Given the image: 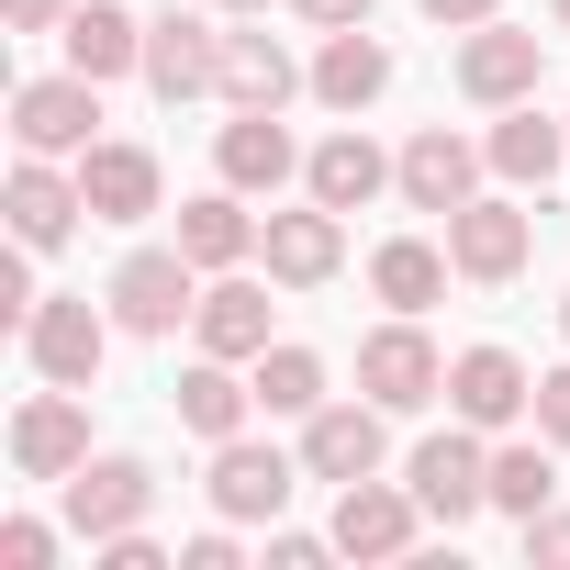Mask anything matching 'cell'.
<instances>
[{"mask_svg":"<svg viewBox=\"0 0 570 570\" xmlns=\"http://www.w3.org/2000/svg\"><path fill=\"white\" fill-rule=\"evenodd\" d=\"M101 303L124 336H179V314H202V268H190V246H135Z\"/></svg>","mask_w":570,"mask_h":570,"instance_id":"6da1fadb","label":"cell"},{"mask_svg":"<svg viewBox=\"0 0 570 570\" xmlns=\"http://www.w3.org/2000/svg\"><path fill=\"white\" fill-rule=\"evenodd\" d=\"M403 481H414V503H425L436 525H470V514L492 503V448H481V425H448V436H425V448L403 459Z\"/></svg>","mask_w":570,"mask_h":570,"instance_id":"7a4b0ae2","label":"cell"},{"mask_svg":"<svg viewBox=\"0 0 570 570\" xmlns=\"http://www.w3.org/2000/svg\"><path fill=\"white\" fill-rule=\"evenodd\" d=\"M90 124H101V79H23L12 90V146L23 157H90Z\"/></svg>","mask_w":570,"mask_h":570,"instance_id":"3957f363","label":"cell"},{"mask_svg":"<svg viewBox=\"0 0 570 570\" xmlns=\"http://www.w3.org/2000/svg\"><path fill=\"white\" fill-rule=\"evenodd\" d=\"M23 358H35L46 381L90 392V381H101V358H112V314H101L90 292H68V303H35V325H23Z\"/></svg>","mask_w":570,"mask_h":570,"instance_id":"277c9868","label":"cell"},{"mask_svg":"<svg viewBox=\"0 0 570 570\" xmlns=\"http://www.w3.org/2000/svg\"><path fill=\"white\" fill-rule=\"evenodd\" d=\"M414 525H425V503H414V481H336V559H403L414 548Z\"/></svg>","mask_w":570,"mask_h":570,"instance_id":"5b68a950","label":"cell"},{"mask_svg":"<svg viewBox=\"0 0 570 570\" xmlns=\"http://www.w3.org/2000/svg\"><path fill=\"white\" fill-rule=\"evenodd\" d=\"M57 492H68V525L101 548V537H135V525H146V503H157V470H146V459H79Z\"/></svg>","mask_w":570,"mask_h":570,"instance_id":"8992f818","label":"cell"},{"mask_svg":"<svg viewBox=\"0 0 570 570\" xmlns=\"http://www.w3.org/2000/svg\"><path fill=\"white\" fill-rule=\"evenodd\" d=\"M202 492H213V514H224V525H279V503H292V459L257 448V436H224Z\"/></svg>","mask_w":570,"mask_h":570,"instance_id":"52a82bcc","label":"cell"},{"mask_svg":"<svg viewBox=\"0 0 570 570\" xmlns=\"http://www.w3.org/2000/svg\"><path fill=\"white\" fill-rule=\"evenodd\" d=\"M358 392H370L381 414H414V403H436V392H448V358L414 336V314H403V325H381V336L358 347Z\"/></svg>","mask_w":570,"mask_h":570,"instance_id":"ba28073f","label":"cell"},{"mask_svg":"<svg viewBox=\"0 0 570 570\" xmlns=\"http://www.w3.org/2000/svg\"><path fill=\"white\" fill-rule=\"evenodd\" d=\"M79 459H90V414H79L68 381H46V392L12 414V470H23V481H68Z\"/></svg>","mask_w":570,"mask_h":570,"instance_id":"9c48e42d","label":"cell"},{"mask_svg":"<svg viewBox=\"0 0 570 570\" xmlns=\"http://www.w3.org/2000/svg\"><path fill=\"white\" fill-rule=\"evenodd\" d=\"M537 68H548V35H514V23H470V46H459V90L470 101H537Z\"/></svg>","mask_w":570,"mask_h":570,"instance_id":"30bf717a","label":"cell"},{"mask_svg":"<svg viewBox=\"0 0 570 570\" xmlns=\"http://www.w3.org/2000/svg\"><path fill=\"white\" fill-rule=\"evenodd\" d=\"M146 90H157V101H202V90H224V35L190 23V12L146 23Z\"/></svg>","mask_w":570,"mask_h":570,"instance_id":"8fae6325","label":"cell"},{"mask_svg":"<svg viewBox=\"0 0 570 570\" xmlns=\"http://www.w3.org/2000/svg\"><path fill=\"white\" fill-rule=\"evenodd\" d=\"M481 168H492V157H481L470 135H448V124H425V135L403 146V179H392V190H403L414 213H459V202L481 190Z\"/></svg>","mask_w":570,"mask_h":570,"instance_id":"7c38bea8","label":"cell"},{"mask_svg":"<svg viewBox=\"0 0 570 570\" xmlns=\"http://www.w3.org/2000/svg\"><path fill=\"white\" fill-rule=\"evenodd\" d=\"M525 246H537V224H525L514 202H481V190H470V202L448 213V257H459V279H514Z\"/></svg>","mask_w":570,"mask_h":570,"instance_id":"4fadbf2b","label":"cell"},{"mask_svg":"<svg viewBox=\"0 0 570 570\" xmlns=\"http://www.w3.org/2000/svg\"><path fill=\"white\" fill-rule=\"evenodd\" d=\"M448 414L459 425H514V414H537V381L514 370V347H470V358H448Z\"/></svg>","mask_w":570,"mask_h":570,"instance_id":"5bb4252c","label":"cell"},{"mask_svg":"<svg viewBox=\"0 0 570 570\" xmlns=\"http://www.w3.org/2000/svg\"><path fill=\"white\" fill-rule=\"evenodd\" d=\"M381 448H392V436H381V403H314V414H303V470H314V481H370Z\"/></svg>","mask_w":570,"mask_h":570,"instance_id":"9a60e30c","label":"cell"},{"mask_svg":"<svg viewBox=\"0 0 570 570\" xmlns=\"http://www.w3.org/2000/svg\"><path fill=\"white\" fill-rule=\"evenodd\" d=\"M392 179H403V157H381L370 135H325V146L303 157V190H314L325 213H370Z\"/></svg>","mask_w":570,"mask_h":570,"instance_id":"2e32d148","label":"cell"},{"mask_svg":"<svg viewBox=\"0 0 570 570\" xmlns=\"http://www.w3.org/2000/svg\"><path fill=\"white\" fill-rule=\"evenodd\" d=\"M257 246H268V279H292V292H314V279H336V257H347V213H268L257 224Z\"/></svg>","mask_w":570,"mask_h":570,"instance_id":"e0dca14e","label":"cell"},{"mask_svg":"<svg viewBox=\"0 0 570 570\" xmlns=\"http://www.w3.org/2000/svg\"><path fill=\"white\" fill-rule=\"evenodd\" d=\"M381 90H392V46H381L370 23L325 35V57H314V101H325V112H370Z\"/></svg>","mask_w":570,"mask_h":570,"instance_id":"ac0fdd59","label":"cell"},{"mask_svg":"<svg viewBox=\"0 0 570 570\" xmlns=\"http://www.w3.org/2000/svg\"><path fill=\"white\" fill-rule=\"evenodd\" d=\"M481 157H492V179L548 190V179H559V157H570V124H537V101H503V124L481 135Z\"/></svg>","mask_w":570,"mask_h":570,"instance_id":"d6986e66","label":"cell"},{"mask_svg":"<svg viewBox=\"0 0 570 570\" xmlns=\"http://www.w3.org/2000/svg\"><path fill=\"white\" fill-rule=\"evenodd\" d=\"M79 213H90V190H79V179H57V157H23V168H12V246H35V257H46V246H68V224H79Z\"/></svg>","mask_w":570,"mask_h":570,"instance_id":"ffe728a7","label":"cell"},{"mask_svg":"<svg viewBox=\"0 0 570 570\" xmlns=\"http://www.w3.org/2000/svg\"><path fill=\"white\" fill-rule=\"evenodd\" d=\"M57 35H68V68H79V79H124V68H146V23L124 12V0H79Z\"/></svg>","mask_w":570,"mask_h":570,"instance_id":"44dd1931","label":"cell"},{"mask_svg":"<svg viewBox=\"0 0 570 570\" xmlns=\"http://www.w3.org/2000/svg\"><path fill=\"white\" fill-rule=\"evenodd\" d=\"M79 190H90V224H146L157 213V157L146 146H90Z\"/></svg>","mask_w":570,"mask_h":570,"instance_id":"7402d4cb","label":"cell"},{"mask_svg":"<svg viewBox=\"0 0 570 570\" xmlns=\"http://www.w3.org/2000/svg\"><path fill=\"white\" fill-rule=\"evenodd\" d=\"M292 90H303V68L279 35H224V101L235 112H292Z\"/></svg>","mask_w":570,"mask_h":570,"instance_id":"603a6c76","label":"cell"},{"mask_svg":"<svg viewBox=\"0 0 570 570\" xmlns=\"http://www.w3.org/2000/svg\"><path fill=\"white\" fill-rule=\"evenodd\" d=\"M213 168H224L235 190H279L303 157H292V135H279V112H235V124L213 135Z\"/></svg>","mask_w":570,"mask_h":570,"instance_id":"cb8c5ba5","label":"cell"},{"mask_svg":"<svg viewBox=\"0 0 570 570\" xmlns=\"http://www.w3.org/2000/svg\"><path fill=\"white\" fill-rule=\"evenodd\" d=\"M190 325H202V358H257V347H279V336H268V292H257V279H213Z\"/></svg>","mask_w":570,"mask_h":570,"instance_id":"d4e9b609","label":"cell"},{"mask_svg":"<svg viewBox=\"0 0 570 570\" xmlns=\"http://www.w3.org/2000/svg\"><path fill=\"white\" fill-rule=\"evenodd\" d=\"M246 403H257V381H235V358H190L179 370V425L190 436H246Z\"/></svg>","mask_w":570,"mask_h":570,"instance_id":"484cf974","label":"cell"},{"mask_svg":"<svg viewBox=\"0 0 570 570\" xmlns=\"http://www.w3.org/2000/svg\"><path fill=\"white\" fill-rule=\"evenodd\" d=\"M448 268H459L448 246H425V235H392V246L370 257V292H381L392 314H425V303L448 292Z\"/></svg>","mask_w":570,"mask_h":570,"instance_id":"4316f807","label":"cell"},{"mask_svg":"<svg viewBox=\"0 0 570 570\" xmlns=\"http://www.w3.org/2000/svg\"><path fill=\"white\" fill-rule=\"evenodd\" d=\"M179 246H190V268H235V257L257 246V224H246L235 179H224V190H202V202H179Z\"/></svg>","mask_w":570,"mask_h":570,"instance_id":"83f0119b","label":"cell"},{"mask_svg":"<svg viewBox=\"0 0 570 570\" xmlns=\"http://www.w3.org/2000/svg\"><path fill=\"white\" fill-rule=\"evenodd\" d=\"M548 503H559V470H548V448H492V514L537 525Z\"/></svg>","mask_w":570,"mask_h":570,"instance_id":"f1b7e54d","label":"cell"},{"mask_svg":"<svg viewBox=\"0 0 570 570\" xmlns=\"http://www.w3.org/2000/svg\"><path fill=\"white\" fill-rule=\"evenodd\" d=\"M314 403H325L314 347H257V414H314Z\"/></svg>","mask_w":570,"mask_h":570,"instance_id":"f546056e","label":"cell"},{"mask_svg":"<svg viewBox=\"0 0 570 570\" xmlns=\"http://www.w3.org/2000/svg\"><path fill=\"white\" fill-rule=\"evenodd\" d=\"M57 559V537L35 525V514H12V525H0V570H46Z\"/></svg>","mask_w":570,"mask_h":570,"instance_id":"4dcf8cb0","label":"cell"},{"mask_svg":"<svg viewBox=\"0 0 570 570\" xmlns=\"http://www.w3.org/2000/svg\"><path fill=\"white\" fill-rule=\"evenodd\" d=\"M537 436H548V448H570V370H548V381H537Z\"/></svg>","mask_w":570,"mask_h":570,"instance_id":"1f68e13d","label":"cell"},{"mask_svg":"<svg viewBox=\"0 0 570 570\" xmlns=\"http://www.w3.org/2000/svg\"><path fill=\"white\" fill-rule=\"evenodd\" d=\"M525 559H537V570H570V514H537V525H525Z\"/></svg>","mask_w":570,"mask_h":570,"instance_id":"d6a6232c","label":"cell"},{"mask_svg":"<svg viewBox=\"0 0 570 570\" xmlns=\"http://www.w3.org/2000/svg\"><path fill=\"white\" fill-rule=\"evenodd\" d=\"M336 537H268V570H325Z\"/></svg>","mask_w":570,"mask_h":570,"instance_id":"836d02e7","label":"cell"},{"mask_svg":"<svg viewBox=\"0 0 570 570\" xmlns=\"http://www.w3.org/2000/svg\"><path fill=\"white\" fill-rule=\"evenodd\" d=\"M0 12H12V35H57V23L79 12V0H0Z\"/></svg>","mask_w":570,"mask_h":570,"instance_id":"e575fe53","label":"cell"},{"mask_svg":"<svg viewBox=\"0 0 570 570\" xmlns=\"http://www.w3.org/2000/svg\"><path fill=\"white\" fill-rule=\"evenodd\" d=\"M179 570H235V537H224V525H202V537L179 548Z\"/></svg>","mask_w":570,"mask_h":570,"instance_id":"d590c367","label":"cell"},{"mask_svg":"<svg viewBox=\"0 0 570 570\" xmlns=\"http://www.w3.org/2000/svg\"><path fill=\"white\" fill-rule=\"evenodd\" d=\"M303 23H325V35H347V23H370V0H292Z\"/></svg>","mask_w":570,"mask_h":570,"instance_id":"8d00e7d4","label":"cell"},{"mask_svg":"<svg viewBox=\"0 0 570 570\" xmlns=\"http://www.w3.org/2000/svg\"><path fill=\"white\" fill-rule=\"evenodd\" d=\"M414 12H425V23H492L503 0H414Z\"/></svg>","mask_w":570,"mask_h":570,"instance_id":"74e56055","label":"cell"},{"mask_svg":"<svg viewBox=\"0 0 570 570\" xmlns=\"http://www.w3.org/2000/svg\"><path fill=\"white\" fill-rule=\"evenodd\" d=\"M213 12H268V0H213Z\"/></svg>","mask_w":570,"mask_h":570,"instance_id":"f35d334b","label":"cell"},{"mask_svg":"<svg viewBox=\"0 0 570 570\" xmlns=\"http://www.w3.org/2000/svg\"><path fill=\"white\" fill-rule=\"evenodd\" d=\"M548 12H559V35H570V0H548Z\"/></svg>","mask_w":570,"mask_h":570,"instance_id":"ab89813d","label":"cell"},{"mask_svg":"<svg viewBox=\"0 0 570 570\" xmlns=\"http://www.w3.org/2000/svg\"><path fill=\"white\" fill-rule=\"evenodd\" d=\"M559 336H570V303H559Z\"/></svg>","mask_w":570,"mask_h":570,"instance_id":"60d3db41","label":"cell"}]
</instances>
